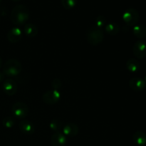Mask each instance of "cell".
<instances>
[{
    "mask_svg": "<svg viewBox=\"0 0 146 146\" xmlns=\"http://www.w3.org/2000/svg\"><path fill=\"white\" fill-rule=\"evenodd\" d=\"M2 88L4 92L8 96H14L17 91V84L13 79H6L3 81Z\"/></svg>",
    "mask_w": 146,
    "mask_h": 146,
    "instance_id": "cell-8",
    "label": "cell"
},
{
    "mask_svg": "<svg viewBox=\"0 0 146 146\" xmlns=\"http://www.w3.org/2000/svg\"><path fill=\"white\" fill-rule=\"evenodd\" d=\"M78 0H61V4L66 9H71L77 4Z\"/></svg>",
    "mask_w": 146,
    "mask_h": 146,
    "instance_id": "cell-20",
    "label": "cell"
},
{
    "mask_svg": "<svg viewBox=\"0 0 146 146\" xmlns=\"http://www.w3.org/2000/svg\"><path fill=\"white\" fill-rule=\"evenodd\" d=\"M14 123H15V121H14V118L10 116H7L4 118L2 121V124L4 127L7 128H11L14 126Z\"/></svg>",
    "mask_w": 146,
    "mask_h": 146,
    "instance_id": "cell-22",
    "label": "cell"
},
{
    "mask_svg": "<svg viewBox=\"0 0 146 146\" xmlns=\"http://www.w3.org/2000/svg\"><path fill=\"white\" fill-rule=\"evenodd\" d=\"M19 128L22 133L27 135H31L34 132V125L28 120H21L19 123Z\"/></svg>",
    "mask_w": 146,
    "mask_h": 146,
    "instance_id": "cell-13",
    "label": "cell"
},
{
    "mask_svg": "<svg viewBox=\"0 0 146 146\" xmlns=\"http://www.w3.org/2000/svg\"><path fill=\"white\" fill-rule=\"evenodd\" d=\"M1 66H2V59H1V58L0 57V68L1 67Z\"/></svg>",
    "mask_w": 146,
    "mask_h": 146,
    "instance_id": "cell-25",
    "label": "cell"
},
{
    "mask_svg": "<svg viewBox=\"0 0 146 146\" xmlns=\"http://www.w3.org/2000/svg\"><path fill=\"white\" fill-rule=\"evenodd\" d=\"M12 1H20V0H12Z\"/></svg>",
    "mask_w": 146,
    "mask_h": 146,
    "instance_id": "cell-26",
    "label": "cell"
},
{
    "mask_svg": "<svg viewBox=\"0 0 146 146\" xmlns=\"http://www.w3.org/2000/svg\"><path fill=\"white\" fill-rule=\"evenodd\" d=\"M51 145L53 146H66L67 143L66 136L61 132H55L51 138Z\"/></svg>",
    "mask_w": 146,
    "mask_h": 146,
    "instance_id": "cell-11",
    "label": "cell"
},
{
    "mask_svg": "<svg viewBox=\"0 0 146 146\" xmlns=\"http://www.w3.org/2000/svg\"><path fill=\"white\" fill-rule=\"evenodd\" d=\"M60 98H61V93L56 89L47 91L46 92L44 93L42 96L43 101L48 105L56 104L58 102Z\"/></svg>",
    "mask_w": 146,
    "mask_h": 146,
    "instance_id": "cell-6",
    "label": "cell"
},
{
    "mask_svg": "<svg viewBox=\"0 0 146 146\" xmlns=\"http://www.w3.org/2000/svg\"><path fill=\"white\" fill-rule=\"evenodd\" d=\"M145 83H146V75H145Z\"/></svg>",
    "mask_w": 146,
    "mask_h": 146,
    "instance_id": "cell-27",
    "label": "cell"
},
{
    "mask_svg": "<svg viewBox=\"0 0 146 146\" xmlns=\"http://www.w3.org/2000/svg\"><path fill=\"white\" fill-rule=\"evenodd\" d=\"M63 133L66 136L74 137L78 135L79 132V128L78 126L74 123H68L64 125L63 128Z\"/></svg>",
    "mask_w": 146,
    "mask_h": 146,
    "instance_id": "cell-12",
    "label": "cell"
},
{
    "mask_svg": "<svg viewBox=\"0 0 146 146\" xmlns=\"http://www.w3.org/2000/svg\"><path fill=\"white\" fill-rule=\"evenodd\" d=\"M133 142L138 146H144L146 145V134L143 131H138L133 135Z\"/></svg>",
    "mask_w": 146,
    "mask_h": 146,
    "instance_id": "cell-14",
    "label": "cell"
},
{
    "mask_svg": "<svg viewBox=\"0 0 146 146\" xmlns=\"http://www.w3.org/2000/svg\"><path fill=\"white\" fill-rule=\"evenodd\" d=\"M7 38L11 44H16L22 38V31L19 27H13L7 33Z\"/></svg>",
    "mask_w": 146,
    "mask_h": 146,
    "instance_id": "cell-9",
    "label": "cell"
},
{
    "mask_svg": "<svg viewBox=\"0 0 146 146\" xmlns=\"http://www.w3.org/2000/svg\"><path fill=\"white\" fill-rule=\"evenodd\" d=\"M126 68L128 71L131 73H135L141 68V64L135 58H130L126 62Z\"/></svg>",
    "mask_w": 146,
    "mask_h": 146,
    "instance_id": "cell-15",
    "label": "cell"
},
{
    "mask_svg": "<svg viewBox=\"0 0 146 146\" xmlns=\"http://www.w3.org/2000/svg\"><path fill=\"white\" fill-rule=\"evenodd\" d=\"M21 70L22 65L20 61L14 58L7 60L3 66V73L7 76H17L21 72Z\"/></svg>",
    "mask_w": 146,
    "mask_h": 146,
    "instance_id": "cell-2",
    "label": "cell"
},
{
    "mask_svg": "<svg viewBox=\"0 0 146 146\" xmlns=\"http://www.w3.org/2000/svg\"><path fill=\"white\" fill-rule=\"evenodd\" d=\"M133 53L139 59L145 58L146 56V41L142 39L138 40L133 47Z\"/></svg>",
    "mask_w": 146,
    "mask_h": 146,
    "instance_id": "cell-7",
    "label": "cell"
},
{
    "mask_svg": "<svg viewBox=\"0 0 146 146\" xmlns=\"http://www.w3.org/2000/svg\"><path fill=\"white\" fill-rule=\"evenodd\" d=\"M64 123L58 119H54L51 121L49 127L52 131L55 132H59L64 128Z\"/></svg>",
    "mask_w": 146,
    "mask_h": 146,
    "instance_id": "cell-19",
    "label": "cell"
},
{
    "mask_svg": "<svg viewBox=\"0 0 146 146\" xmlns=\"http://www.w3.org/2000/svg\"><path fill=\"white\" fill-rule=\"evenodd\" d=\"M29 18V11L24 4H19L13 8L11 14V20L16 25L24 24Z\"/></svg>",
    "mask_w": 146,
    "mask_h": 146,
    "instance_id": "cell-1",
    "label": "cell"
},
{
    "mask_svg": "<svg viewBox=\"0 0 146 146\" xmlns=\"http://www.w3.org/2000/svg\"><path fill=\"white\" fill-rule=\"evenodd\" d=\"M129 86L133 91H143L146 87V83L145 80L138 77H134L132 78L129 81Z\"/></svg>",
    "mask_w": 146,
    "mask_h": 146,
    "instance_id": "cell-10",
    "label": "cell"
},
{
    "mask_svg": "<svg viewBox=\"0 0 146 146\" xmlns=\"http://www.w3.org/2000/svg\"><path fill=\"white\" fill-rule=\"evenodd\" d=\"M12 113L18 119H24L28 115V106L23 102H16L11 108Z\"/></svg>",
    "mask_w": 146,
    "mask_h": 146,
    "instance_id": "cell-5",
    "label": "cell"
},
{
    "mask_svg": "<svg viewBox=\"0 0 146 146\" xmlns=\"http://www.w3.org/2000/svg\"><path fill=\"white\" fill-rule=\"evenodd\" d=\"M134 36L138 38H143L146 36V27L143 24H136L133 28Z\"/></svg>",
    "mask_w": 146,
    "mask_h": 146,
    "instance_id": "cell-17",
    "label": "cell"
},
{
    "mask_svg": "<svg viewBox=\"0 0 146 146\" xmlns=\"http://www.w3.org/2000/svg\"><path fill=\"white\" fill-rule=\"evenodd\" d=\"M144 146H146V145H144Z\"/></svg>",
    "mask_w": 146,
    "mask_h": 146,
    "instance_id": "cell-28",
    "label": "cell"
},
{
    "mask_svg": "<svg viewBox=\"0 0 146 146\" xmlns=\"http://www.w3.org/2000/svg\"><path fill=\"white\" fill-rule=\"evenodd\" d=\"M61 85H62V82L61 81V80L58 79V78H55V79L53 80V81L51 82V86L54 88V89L58 90V88H61Z\"/></svg>",
    "mask_w": 146,
    "mask_h": 146,
    "instance_id": "cell-23",
    "label": "cell"
},
{
    "mask_svg": "<svg viewBox=\"0 0 146 146\" xmlns=\"http://www.w3.org/2000/svg\"><path fill=\"white\" fill-rule=\"evenodd\" d=\"M139 18V13L134 8H128L123 14V19L128 27H134L138 24Z\"/></svg>",
    "mask_w": 146,
    "mask_h": 146,
    "instance_id": "cell-4",
    "label": "cell"
},
{
    "mask_svg": "<svg viewBox=\"0 0 146 146\" xmlns=\"http://www.w3.org/2000/svg\"><path fill=\"white\" fill-rule=\"evenodd\" d=\"M106 31L110 35H117L120 31V27L115 22H111L106 26Z\"/></svg>",
    "mask_w": 146,
    "mask_h": 146,
    "instance_id": "cell-18",
    "label": "cell"
},
{
    "mask_svg": "<svg viewBox=\"0 0 146 146\" xmlns=\"http://www.w3.org/2000/svg\"><path fill=\"white\" fill-rule=\"evenodd\" d=\"M24 33L26 35L28 36L30 38H34L38 34V28L35 24H32V23H28L24 26Z\"/></svg>",
    "mask_w": 146,
    "mask_h": 146,
    "instance_id": "cell-16",
    "label": "cell"
},
{
    "mask_svg": "<svg viewBox=\"0 0 146 146\" xmlns=\"http://www.w3.org/2000/svg\"><path fill=\"white\" fill-rule=\"evenodd\" d=\"M106 24V18L103 15H99L95 21V25L96 27L100 29H102Z\"/></svg>",
    "mask_w": 146,
    "mask_h": 146,
    "instance_id": "cell-21",
    "label": "cell"
},
{
    "mask_svg": "<svg viewBox=\"0 0 146 146\" xmlns=\"http://www.w3.org/2000/svg\"><path fill=\"white\" fill-rule=\"evenodd\" d=\"M86 38L88 42L93 46H96L101 44L104 38V31L102 29L93 26L88 29L86 33Z\"/></svg>",
    "mask_w": 146,
    "mask_h": 146,
    "instance_id": "cell-3",
    "label": "cell"
},
{
    "mask_svg": "<svg viewBox=\"0 0 146 146\" xmlns=\"http://www.w3.org/2000/svg\"><path fill=\"white\" fill-rule=\"evenodd\" d=\"M4 76H5V75L4 74V73L0 72V83L4 81Z\"/></svg>",
    "mask_w": 146,
    "mask_h": 146,
    "instance_id": "cell-24",
    "label": "cell"
}]
</instances>
